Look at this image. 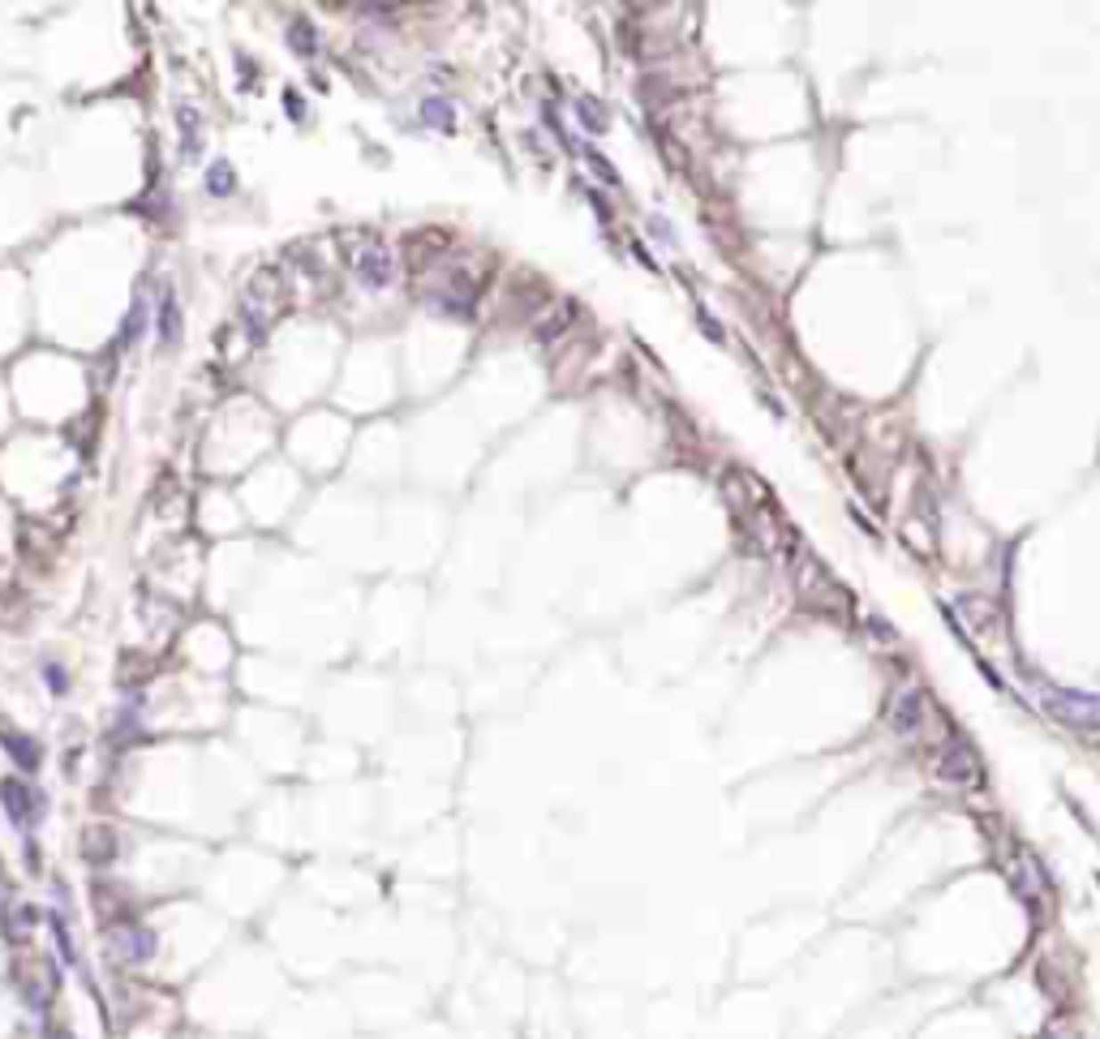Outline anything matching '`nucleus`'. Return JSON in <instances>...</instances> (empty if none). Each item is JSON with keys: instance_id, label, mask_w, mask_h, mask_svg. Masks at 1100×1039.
<instances>
[{"instance_id": "obj_5", "label": "nucleus", "mask_w": 1100, "mask_h": 1039, "mask_svg": "<svg viewBox=\"0 0 1100 1039\" xmlns=\"http://www.w3.org/2000/svg\"><path fill=\"white\" fill-rule=\"evenodd\" d=\"M207 194H211V198H228V194H237V172H232V164H224V159H216V164L207 168Z\"/></svg>"}, {"instance_id": "obj_7", "label": "nucleus", "mask_w": 1100, "mask_h": 1039, "mask_svg": "<svg viewBox=\"0 0 1100 1039\" xmlns=\"http://www.w3.org/2000/svg\"><path fill=\"white\" fill-rule=\"evenodd\" d=\"M421 117H426V125H435V129H452V121H456V108L447 103V99H426L421 103Z\"/></svg>"}, {"instance_id": "obj_4", "label": "nucleus", "mask_w": 1100, "mask_h": 1039, "mask_svg": "<svg viewBox=\"0 0 1100 1039\" xmlns=\"http://www.w3.org/2000/svg\"><path fill=\"white\" fill-rule=\"evenodd\" d=\"M937 774L946 777V782H954V786H976L980 765H976V756H972V748L950 743V748L941 751V760H937Z\"/></svg>"}, {"instance_id": "obj_11", "label": "nucleus", "mask_w": 1100, "mask_h": 1039, "mask_svg": "<svg viewBox=\"0 0 1100 1039\" xmlns=\"http://www.w3.org/2000/svg\"><path fill=\"white\" fill-rule=\"evenodd\" d=\"M284 108H289L293 117H306V103H301V95H297V91H284Z\"/></svg>"}, {"instance_id": "obj_9", "label": "nucleus", "mask_w": 1100, "mask_h": 1039, "mask_svg": "<svg viewBox=\"0 0 1100 1039\" xmlns=\"http://www.w3.org/2000/svg\"><path fill=\"white\" fill-rule=\"evenodd\" d=\"M176 327H181V314H176V296H164V314H159V339H176Z\"/></svg>"}, {"instance_id": "obj_6", "label": "nucleus", "mask_w": 1100, "mask_h": 1039, "mask_svg": "<svg viewBox=\"0 0 1100 1039\" xmlns=\"http://www.w3.org/2000/svg\"><path fill=\"white\" fill-rule=\"evenodd\" d=\"M289 44H293L301 56H314L318 39H314V26H310V18H293V26H289Z\"/></svg>"}, {"instance_id": "obj_10", "label": "nucleus", "mask_w": 1100, "mask_h": 1039, "mask_svg": "<svg viewBox=\"0 0 1100 1039\" xmlns=\"http://www.w3.org/2000/svg\"><path fill=\"white\" fill-rule=\"evenodd\" d=\"M44 683H48L52 692H65V687H69V678H65L61 666H44Z\"/></svg>"}, {"instance_id": "obj_1", "label": "nucleus", "mask_w": 1100, "mask_h": 1039, "mask_svg": "<svg viewBox=\"0 0 1100 1039\" xmlns=\"http://www.w3.org/2000/svg\"><path fill=\"white\" fill-rule=\"evenodd\" d=\"M1036 687H1040V704L1057 722L1075 726V730H1100V696L1062 692V687H1049V683H1036Z\"/></svg>"}, {"instance_id": "obj_8", "label": "nucleus", "mask_w": 1100, "mask_h": 1039, "mask_svg": "<svg viewBox=\"0 0 1100 1039\" xmlns=\"http://www.w3.org/2000/svg\"><path fill=\"white\" fill-rule=\"evenodd\" d=\"M576 112H581V125H585L589 134H602L607 129V108H598V99H581Z\"/></svg>"}, {"instance_id": "obj_3", "label": "nucleus", "mask_w": 1100, "mask_h": 1039, "mask_svg": "<svg viewBox=\"0 0 1100 1039\" xmlns=\"http://www.w3.org/2000/svg\"><path fill=\"white\" fill-rule=\"evenodd\" d=\"M353 271H357V280H362L366 288H387V284H392V254L374 241L353 258Z\"/></svg>"}, {"instance_id": "obj_2", "label": "nucleus", "mask_w": 1100, "mask_h": 1039, "mask_svg": "<svg viewBox=\"0 0 1100 1039\" xmlns=\"http://www.w3.org/2000/svg\"><path fill=\"white\" fill-rule=\"evenodd\" d=\"M885 722H890V730H894V735H916V730H920V722H925V696H920L916 687H903V692L890 701Z\"/></svg>"}]
</instances>
